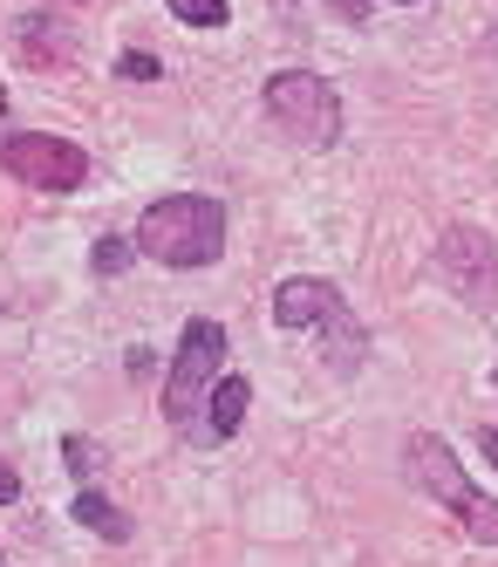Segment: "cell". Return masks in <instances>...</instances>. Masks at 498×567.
<instances>
[{
    "instance_id": "1",
    "label": "cell",
    "mask_w": 498,
    "mask_h": 567,
    "mask_svg": "<svg viewBox=\"0 0 498 567\" xmlns=\"http://www.w3.org/2000/svg\"><path fill=\"white\" fill-rule=\"evenodd\" d=\"M131 247L157 267H212L219 247H226V213H219V198H205V192H172V198H151L137 233H131Z\"/></svg>"
},
{
    "instance_id": "2",
    "label": "cell",
    "mask_w": 498,
    "mask_h": 567,
    "mask_svg": "<svg viewBox=\"0 0 498 567\" xmlns=\"http://www.w3.org/2000/svg\"><path fill=\"white\" fill-rule=\"evenodd\" d=\"M403 472H409V485H424V493H430L444 513H458V526H465L471 540L498 547V499H491V493H478V485L465 478L458 452H450L444 437L417 431V437H409V452H403Z\"/></svg>"
},
{
    "instance_id": "3",
    "label": "cell",
    "mask_w": 498,
    "mask_h": 567,
    "mask_svg": "<svg viewBox=\"0 0 498 567\" xmlns=\"http://www.w3.org/2000/svg\"><path fill=\"white\" fill-rule=\"evenodd\" d=\"M260 103H267V116L294 137V144H335L342 137V96H335V83L328 75H314V69H280V75H267V90H260Z\"/></svg>"
},
{
    "instance_id": "4",
    "label": "cell",
    "mask_w": 498,
    "mask_h": 567,
    "mask_svg": "<svg viewBox=\"0 0 498 567\" xmlns=\"http://www.w3.org/2000/svg\"><path fill=\"white\" fill-rule=\"evenodd\" d=\"M219 362H226V329H219V321H205V315L185 321L178 355H172V370H164V417L191 431L198 403L212 396V383H219Z\"/></svg>"
},
{
    "instance_id": "5",
    "label": "cell",
    "mask_w": 498,
    "mask_h": 567,
    "mask_svg": "<svg viewBox=\"0 0 498 567\" xmlns=\"http://www.w3.org/2000/svg\"><path fill=\"white\" fill-rule=\"evenodd\" d=\"M437 274L450 280V295L465 308L491 315L498 308V239L478 233V226H444L437 239Z\"/></svg>"
},
{
    "instance_id": "6",
    "label": "cell",
    "mask_w": 498,
    "mask_h": 567,
    "mask_svg": "<svg viewBox=\"0 0 498 567\" xmlns=\"http://www.w3.org/2000/svg\"><path fill=\"white\" fill-rule=\"evenodd\" d=\"M0 165H8L21 185H34V192H75L82 178H90L82 144H69L55 131H14V137H0Z\"/></svg>"
},
{
    "instance_id": "7",
    "label": "cell",
    "mask_w": 498,
    "mask_h": 567,
    "mask_svg": "<svg viewBox=\"0 0 498 567\" xmlns=\"http://www.w3.org/2000/svg\"><path fill=\"white\" fill-rule=\"evenodd\" d=\"M335 315H349L342 288H328V280H314V274H294V280L273 288V321L280 329H328Z\"/></svg>"
},
{
    "instance_id": "8",
    "label": "cell",
    "mask_w": 498,
    "mask_h": 567,
    "mask_svg": "<svg viewBox=\"0 0 498 567\" xmlns=\"http://www.w3.org/2000/svg\"><path fill=\"white\" fill-rule=\"evenodd\" d=\"M246 403H253V383H246V377H219L212 396H205V424H191V437H205V444L232 437L246 424Z\"/></svg>"
},
{
    "instance_id": "9",
    "label": "cell",
    "mask_w": 498,
    "mask_h": 567,
    "mask_svg": "<svg viewBox=\"0 0 498 567\" xmlns=\"http://www.w3.org/2000/svg\"><path fill=\"white\" fill-rule=\"evenodd\" d=\"M69 513H75L82 526H90V534H103V540H131V513H123V506H110V499L96 493V485H82Z\"/></svg>"
},
{
    "instance_id": "10",
    "label": "cell",
    "mask_w": 498,
    "mask_h": 567,
    "mask_svg": "<svg viewBox=\"0 0 498 567\" xmlns=\"http://www.w3.org/2000/svg\"><path fill=\"white\" fill-rule=\"evenodd\" d=\"M131 260H137V247H131V239H123V233H103L96 247H90V267H96V274H123Z\"/></svg>"
},
{
    "instance_id": "11",
    "label": "cell",
    "mask_w": 498,
    "mask_h": 567,
    "mask_svg": "<svg viewBox=\"0 0 498 567\" xmlns=\"http://www.w3.org/2000/svg\"><path fill=\"white\" fill-rule=\"evenodd\" d=\"M185 28H226V0H164Z\"/></svg>"
},
{
    "instance_id": "12",
    "label": "cell",
    "mask_w": 498,
    "mask_h": 567,
    "mask_svg": "<svg viewBox=\"0 0 498 567\" xmlns=\"http://www.w3.org/2000/svg\"><path fill=\"white\" fill-rule=\"evenodd\" d=\"M116 75H123V83H157L164 62H157V55H144V49H131V55L116 62Z\"/></svg>"
},
{
    "instance_id": "13",
    "label": "cell",
    "mask_w": 498,
    "mask_h": 567,
    "mask_svg": "<svg viewBox=\"0 0 498 567\" xmlns=\"http://www.w3.org/2000/svg\"><path fill=\"white\" fill-rule=\"evenodd\" d=\"M62 458H69L75 478H90V472H96V444H90V437H69V444H62Z\"/></svg>"
},
{
    "instance_id": "14",
    "label": "cell",
    "mask_w": 498,
    "mask_h": 567,
    "mask_svg": "<svg viewBox=\"0 0 498 567\" xmlns=\"http://www.w3.org/2000/svg\"><path fill=\"white\" fill-rule=\"evenodd\" d=\"M14 499H21V472L0 458V506H14Z\"/></svg>"
},
{
    "instance_id": "15",
    "label": "cell",
    "mask_w": 498,
    "mask_h": 567,
    "mask_svg": "<svg viewBox=\"0 0 498 567\" xmlns=\"http://www.w3.org/2000/svg\"><path fill=\"white\" fill-rule=\"evenodd\" d=\"M478 452H485V458L498 465V424H485V437H478Z\"/></svg>"
},
{
    "instance_id": "16",
    "label": "cell",
    "mask_w": 498,
    "mask_h": 567,
    "mask_svg": "<svg viewBox=\"0 0 498 567\" xmlns=\"http://www.w3.org/2000/svg\"><path fill=\"white\" fill-rule=\"evenodd\" d=\"M0 116H8V83H0Z\"/></svg>"
}]
</instances>
